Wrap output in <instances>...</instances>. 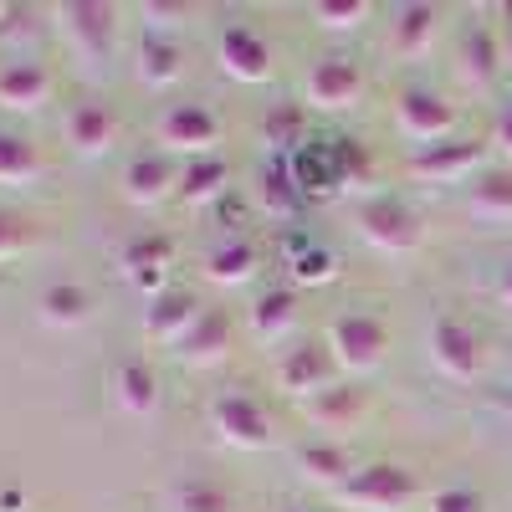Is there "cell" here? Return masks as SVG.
<instances>
[{"instance_id":"1","label":"cell","mask_w":512,"mask_h":512,"mask_svg":"<svg viewBox=\"0 0 512 512\" xmlns=\"http://www.w3.org/2000/svg\"><path fill=\"white\" fill-rule=\"evenodd\" d=\"M415 497H420V482L400 461H369L333 492V502L349 512H405Z\"/></svg>"},{"instance_id":"2","label":"cell","mask_w":512,"mask_h":512,"mask_svg":"<svg viewBox=\"0 0 512 512\" xmlns=\"http://www.w3.org/2000/svg\"><path fill=\"white\" fill-rule=\"evenodd\" d=\"M364 93H369V77H364L359 57H349V52L318 57L303 77V98L323 113H354L364 103Z\"/></svg>"},{"instance_id":"3","label":"cell","mask_w":512,"mask_h":512,"mask_svg":"<svg viewBox=\"0 0 512 512\" xmlns=\"http://www.w3.org/2000/svg\"><path fill=\"white\" fill-rule=\"evenodd\" d=\"M354 226H359V236H364L374 251H384V256H405V251L420 246V216H415L405 200H395V195L364 200V205L354 210Z\"/></svg>"},{"instance_id":"4","label":"cell","mask_w":512,"mask_h":512,"mask_svg":"<svg viewBox=\"0 0 512 512\" xmlns=\"http://www.w3.org/2000/svg\"><path fill=\"white\" fill-rule=\"evenodd\" d=\"M328 349L338 359V374H374L390 349V328L369 313H344L328 328Z\"/></svg>"},{"instance_id":"5","label":"cell","mask_w":512,"mask_h":512,"mask_svg":"<svg viewBox=\"0 0 512 512\" xmlns=\"http://www.w3.org/2000/svg\"><path fill=\"white\" fill-rule=\"evenodd\" d=\"M154 139L164 144V154H185V159H210L221 139V118L205 103H169L154 123Z\"/></svg>"},{"instance_id":"6","label":"cell","mask_w":512,"mask_h":512,"mask_svg":"<svg viewBox=\"0 0 512 512\" xmlns=\"http://www.w3.org/2000/svg\"><path fill=\"white\" fill-rule=\"evenodd\" d=\"M395 128L405 139H415V149L441 144L456 134V103L436 88H405L395 98Z\"/></svg>"},{"instance_id":"7","label":"cell","mask_w":512,"mask_h":512,"mask_svg":"<svg viewBox=\"0 0 512 512\" xmlns=\"http://www.w3.org/2000/svg\"><path fill=\"white\" fill-rule=\"evenodd\" d=\"M67 41H72V52L98 67L113 57V36H118V6H98V0H67V6L57 11Z\"/></svg>"},{"instance_id":"8","label":"cell","mask_w":512,"mask_h":512,"mask_svg":"<svg viewBox=\"0 0 512 512\" xmlns=\"http://www.w3.org/2000/svg\"><path fill=\"white\" fill-rule=\"evenodd\" d=\"M431 359H436V369L446 374V379H477L482 374V333L472 328V323H461L456 313H441L436 323H431Z\"/></svg>"},{"instance_id":"9","label":"cell","mask_w":512,"mask_h":512,"mask_svg":"<svg viewBox=\"0 0 512 512\" xmlns=\"http://www.w3.org/2000/svg\"><path fill=\"white\" fill-rule=\"evenodd\" d=\"M333 379H338V359H333V349L328 344H292L282 359H277V384L282 390L303 405V400H313V395H323V390H333Z\"/></svg>"},{"instance_id":"10","label":"cell","mask_w":512,"mask_h":512,"mask_svg":"<svg viewBox=\"0 0 512 512\" xmlns=\"http://www.w3.org/2000/svg\"><path fill=\"white\" fill-rule=\"evenodd\" d=\"M210 431H216L226 446H236V451H262L272 441V420L251 395L231 390V395L210 400Z\"/></svg>"},{"instance_id":"11","label":"cell","mask_w":512,"mask_h":512,"mask_svg":"<svg viewBox=\"0 0 512 512\" xmlns=\"http://www.w3.org/2000/svg\"><path fill=\"white\" fill-rule=\"evenodd\" d=\"M118 267H123V282L139 287L144 297H159L169 292V272H175V241L169 236H134L123 251H118Z\"/></svg>"},{"instance_id":"12","label":"cell","mask_w":512,"mask_h":512,"mask_svg":"<svg viewBox=\"0 0 512 512\" xmlns=\"http://www.w3.org/2000/svg\"><path fill=\"white\" fill-rule=\"evenodd\" d=\"M205 318V303L195 292L185 287H169L159 297H149V308H144V338L149 344H164V349H180V338Z\"/></svg>"},{"instance_id":"13","label":"cell","mask_w":512,"mask_h":512,"mask_svg":"<svg viewBox=\"0 0 512 512\" xmlns=\"http://www.w3.org/2000/svg\"><path fill=\"white\" fill-rule=\"evenodd\" d=\"M180 175L185 169L175 164V154H164V149H154V154H134L123 164V200H134V205H159V200H169V195H180Z\"/></svg>"},{"instance_id":"14","label":"cell","mask_w":512,"mask_h":512,"mask_svg":"<svg viewBox=\"0 0 512 512\" xmlns=\"http://www.w3.org/2000/svg\"><path fill=\"white\" fill-rule=\"evenodd\" d=\"M57 77L41 67L36 57H11L0 62V108L6 113H41L52 103Z\"/></svg>"},{"instance_id":"15","label":"cell","mask_w":512,"mask_h":512,"mask_svg":"<svg viewBox=\"0 0 512 512\" xmlns=\"http://www.w3.org/2000/svg\"><path fill=\"white\" fill-rule=\"evenodd\" d=\"M216 57H221V72L236 82H267L272 77V47L251 26H226L216 41Z\"/></svg>"},{"instance_id":"16","label":"cell","mask_w":512,"mask_h":512,"mask_svg":"<svg viewBox=\"0 0 512 512\" xmlns=\"http://www.w3.org/2000/svg\"><path fill=\"white\" fill-rule=\"evenodd\" d=\"M410 175L420 180H466L482 169V144L477 139H441V144H425L410 154Z\"/></svg>"},{"instance_id":"17","label":"cell","mask_w":512,"mask_h":512,"mask_svg":"<svg viewBox=\"0 0 512 512\" xmlns=\"http://www.w3.org/2000/svg\"><path fill=\"white\" fill-rule=\"evenodd\" d=\"M436 36H441V6L410 0V6H400L395 21H390V52L395 57H425L436 47Z\"/></svg>"},{"instance_id":"18","label":"cell","mask_w":512,"mask_h":512,"mask_svg":"<svg viewBox=\"0 0 512 512\" xmlns=\"http://www.w3.org/2000/svg\"><path fill=\"white\" fill-rule=\"evenodd\" d=\"M251 195H256V205H262L272 221H292L297 210L308 205V200H303V190H297V180H292V169H287V154H272L262 169H256Z\"/></svg>"},{"instance_id":"19","label":"cell","mask_w":512,"mask_h":512,"mask_svg":"<svg viewBox=\"0 0 512 512\" xmlns=\"http://www.w3.org/2000/svg\"><path fill=\"white\" fill-rule=\"evenodd\" d=\"M287 169L297 190H303V200H323L338 190V164H333V139H308L303 149L287 154Z\"/></svg>"},{"instance_id":"20","label":"cell","mask_w":512,"mask_h":512,"mask_svg":"<svg viewBox=\"0 0 512 512\" xmlns=\"http://www.w3.org/2000/svg\"><path fill=\"white\" fill-rule=\"evenodd\" d=\"M67 144H72L77 154H108V149L118 144V113H113L108 103H98V98L77 103V108L67 113Z\"/></svg>"},{"instance_id":"21","label":"cell","mask_w":512,"mask_h":512,"mask_svg":"<svg viewBox=\"0 0 512 512\" xmlns=\"http://www.w3.org/2000/svg\"><path fill=\"white\" fill-rule=\"evenodd\" d=\"M134 77L144 82V88H175V82L185 77V47L175 36H144L139 52H134Z\"/></svg>"},{"instance_id":"22","label":"cell","mask_w":512,"mask_h":512,"mask_svg":"<svg viewBox=\"0 0 512 512\" xmlns=\"http://www.w3.org/2000/svg\"><path fill=\"white\" fill-rule=\"evenodd\" d=\"M282 262H287L292 287H328V282H338V256H333L323 241L287 236V241H282Z\"/></svg>"},{"instance_id":"23","label":"cell","mask_w":512,"mask_h":512,"mask_svg":"<svg viewBox=\"0 0 512 512\" xmlns=\"http://www.w3.org/2000/svg\"><path fill=\"white\" fill-rule=\"evenodd\" d=\"M226 349H231V323H226V313H221V308H205V318L180 338L175 359L190 364V369H205V364H221Z\"/></svg>"},{"instance_id":"24","label":"cell","mask_w":512,"mask_h":512,"mask_svg":"<svg viewBox=\"0 0 512 512\" xmlns=\"http://www.w3.org/2000/svg\"><path fill=\"white\" fill-rule=\"evenodd\" d=\"M200 267H205V277L216 287H246L256 277V267H262V251H256L246 236H231L221 246H210Z\"/></svg>"},{"instance_id":"25","label":"cell","mask_w":512,"mask_h":512,"mask_svg":"<svg viewBox=\"0 0 512 512\" xmlns=\"http://www.w3.org/2000/svg\"><path fill=\"white\" fill-rule=\"evenodd\" d=\"M297 472H303L308 482H318V487H328V492H338L359 466L349 461V451L338 441H303L297 446Z\"/></svg>"},{"instance_id":"26","label":"cell","mask_w":512,"mask_h":512,"mask_svg":"<svg viewBox=\"0 0 512 512\" xmlns=\"http://www.w3.org/2000/svg\"><path fill=\"white\" fill-rule=\"evenodd\" d=\"M113 395L128 415H154L159 405V374L144 364V359H123L113 369Z\"/></svg>"},{"instance_id":"27","label":"cell","mask_w":512,"mask_h":512,"mask_svg":"<svg viewBox=\"0 0 512 512\" xmlns=\"http://www.w3.org/2000/svg\"><path fill=\"white\" fill-rule=\"evenodd\" d=\"M226 185H231V164L221 154L185 159V175H180V200L185 205H216V200H226Z\"/></svg>"},{"instance_id":"28","label":"cell","mask_w":512,"mask_h":512,"mask_svg":"<svg viewBox=\"0 0 512 512\" xmlns=\"http://www.w3.org/2000/svg\"><path fill=\"white\" fill-rule=\"evenodd\" d=\"M36 308H41V323H52V328H82L93 318V292L82 282H52Z\"/></svg>"},{"instance_id":"29","label":"cell","mask_w":512,"mask_h":512,"mask_svg":"<svg viewBox=\"0 0 512 512\" xmlns=\"http://www.w3.org/2000/svg\"><path fill=\"white\" fill-rule=\"evenodd\" d=\"M292 328H297V292L292 287H267L251 303V333L277 344V338H287Z\"/></svg>"},{"instance_id":"30","label":"cell","mask_w":512,"mask_h":512,"mask_svg":"<svg viewBox=\"0 0 512 512\" xmlns=\"http://www.w3.org/2000/svg\"><path fill=\"white\" fill-rule=\"evenodd\" d=\"M466 205H472V216H482V221H512V169H482L472 180Z\"/></svg>"},{"instance_id":"31","label":"cell","mask_w":512,"mask_h":512,"mask_svg":"<svg viewBox=\"0 0 512 512\" xmlns=\"http://www.w3.org/2000/svg\"><path fill=\"white\" fill-rule=\"evenodd\" d=\"M41 149L26 139V134H11V128H0V185H31L41 180Z\"/></svg>"},{"instance_id":"32","label":"cell","mask_w":512,"mask_h":512,"mask_svg":"<svg viewBox=\"0 0 512 512\" xmlns=\"http://www.w3.org/2000/svg\"><path fill=\"white\" fill-rule=\"evenodd\" d=\"M364 390L359 384H333V390H323V395H313V400H303V410L323 425V431H333V425H349V420H359L364 415Z\"/></svg>"},{"instance_id":"33","label":"cell","mask_w":512,"mask_h":512,"mask_svg":"<svg viewBox=\"0 0 512 512\" xmlns=\"http://www.w3.org/2000/svg\"><path fill=\"white\" fill-rule=\"evenodd\" d=\"M497 67H502V52H497V41H492V31H472L461 41V77L472 82V88H487V82L497 77Z\"/></svg>"},{"instance_id":"34","label":"cell","mask_w":512,"mask_h":512,"mask_svg":"<svg viewBox=\"0 0 512 512\" xmlns=\"http://www.w3.org/2000/svg\"><path fill=\"white\" fill-rule=\"evenodd\" d=\"M169 507H175V512H236V497L226 487H216V482L190 477V482H175Z\"/></svg>"},{"instance_id":"35","label":"cell","mask_w":512,"mask_h":512,"mask_svg":"<svg viewBox=\"0 0 512 512\" xmlns=\"http://www.w3.org/2000/svg\"><path fill=\"white\" fill-rule=\"evenodd\" d=\"M262 139H267L277 154L303 149V144H308V134H303V108H297V103H282L277 113H267V118H262Z\"/></svg>"},{"instance_id":"36","label":"cell","mask_w":512,"mask_h":512,"mask_svg":"<svg viewBox=\"0 0 512 512\" xmlns=\"http://www.w3.org/2000/svg\"><path fill=\"white\" fill-rule=\"evenodd\" d=\"M308 16H313L323 31H359V26L374 16V6H369V0H313Z\"/></svg>"},{"instance_id":"37","label":"cell","mask_w":512,"mask_h":512,"mask_svg":"<svg viewBox=\"0 0 512 512\" xmlns=\"http://www.w3.org/2000/svg\"><path fill=\"white\" fill-rule=\"evenodd\" d=\"M31 246H36V226L0 205V262H16V256H26Z\"/></svg>"},{"instance_id":"38","label":"cell","mask_w":512,"mask_h":512,"mask_svg":"<svg viewBox=\"0 0 512 512\" xmlns=\"http://www.w3.org/2000/svg\"><path fill=\"white\" fill-rule=\"evenodd\" d=\"M333 164H338V190H354L369 175V149L359 139H333Z\"/></svg>"},{"instance_id":"39","label":"cell","mask_w":512,"mask_h":512,"mask_svg":"<svg viewBox=\"0 0 512 512\" xmlns=\"http://www.w3.org/2000/svg\"><path fill=\"white\" fill-rule=\"evenodd\" d=\"M41 36V11L36 6H6L0 11V47H21Z\"/></svg>"},{"instance_id":"40","label":"cell","mask_w":512,"mask_h":512,"mask_svg":"<svg viewBox=\"0 0 512 512\" xmlns=\"http://www.w3.org/2000/svg\"><path fill=\"white\" fill-rule=\"evenodd\" d=\"M431 512H487V507H482V492L472 487H441L431 497Z\"/></svg>"},{"instance_id":"41","label":"cell","mask_w":512,"mask_h":512,"mask_svg":"<svg viewBox=\"0 0 512 512\" xmlns=\"http://www.w3.org/2000/svg\"><path fill=\"white\" fill-rule=\"evenodd\" d=\"M139 16L154 26V36H169V26H180V21H190L195 11L190 6H154V0H144L139 6Z\"/></svg>"},{"instance_id":"42","label":"cell","mask_w":512,"mask_h":512,"mask_svg":"<svg viewBox=\"0 0 512 512\" xmlns=\"http://www.w3.org/2000/svg\"><path fill=\"white\" fill-rule=\"evenodd\" d=\"M492 139H497V149H507L512 154V103L497 113V128H492Z\"/></svg>"},{"instance_id":"43","label":"cell","mask_w":512,"mask_h":512,"mask_svg":"<svg viewBox=\"0 0 512 512\" xmlns=\"http://www.w3.org/2000/svg\"><path fill=\"white\" fill-rule=\"evenodd\" d=\"M502 303L512 308V267H507V277H502Z\"/></svg>"},{"instance_id":"44","label":"cell","mask_w":512,"mask_h":512,"mask_svg":"<svg viewBox=\"0 0 512 512\" xmlns=\"http://www.w3.org/2000/svg\"><path fill=\"white\" fill-rule=\"evenodd\" d=\"M492 405H497L502 415H512V395H492Z\"/></svg>"},{"instance_id":"45","label":"cell","mask_w":512,"mask_h":512,"mask_svg":"<svg viewBox=\"0 0 512 512\" xmlns=\"http://www.w3.org/2000/svg\"><path fill=\"white\" fill-rule=\"evenodd\" d=\"M507 67H512V36H507Z\"/></svg>"},{"instance_id":"46","label":"cell","mask_w":512,"mask_h":512,"mask_svg":"<svg viewBox=\"0 0 512 512\" xmlns=\"http://www.w3.org/2000/svg\"><path fill=\"white\" fill-rule=\"evenodd\" d=\"M287 512H308V507H287Z\"/></svg>"},{"instance_id":"47","label":"cell","mask_w":512,"mask_h":512,"mask_svg":"<svg viewBox=\"0 0 512 512\" xmlns=\"http://www.w3.org/2000/svg\"><path fill=\"white\" fill-rule=\"evenodd\" d=\"M0 11H6V0H0Z\"/></svg>"}]
</instances>
